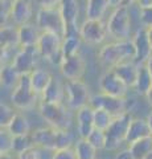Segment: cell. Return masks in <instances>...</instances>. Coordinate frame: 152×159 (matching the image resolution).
I'll return each instance as SVG.
<instances>
[{"instance_id": "obj_1", "label": "cell", "mask_w": 152, "mask_h": 159, "mask_svg": "<svg viewBox=\"0 0 152 159\" xmlns=\"http://www.w3.org/2000/svg\"><path fill=\"white\" fill-rule=\"evenodd\" d=\"M98 60L109 69L126 61H135V47L132 40L107 43L98 52Z\"/></svg>"}, {"instance_id": "obj_2", "label": "cell", "mask_w": 152, "mask_h": 159, "mask_svg": "<svg viewBox=\"0 0 152 159\" xmlns=\"http://www.w3.org/2000/svg\"><path fill=\"white\" fill-rule=\"evenodd\" d=\"M38 111L42 119L48 123V126L58 129V130H69V127L72 126L70 107H66L63 102L53 103L40 101Z\"/></svg>"}, {"instance_id": "obj_3", "label": "cell", "mask_w": 152, "mask_h": 159, "mask_svg": "<svg viewBox=\"0 0 152 159\" xmlns=\"http://www.w3.org/2000/svg\"><path fill=\"white\" fill-rule=\"evenodd\" d=\"M36 25L41 32H50L61 36L67 34V27L60 8H38L36 12Z\"/></svg>"}, {"instance_id": "obj_4", "label": "cell", "mask_w": 152, "mask_h": 159, "mask_svg": "<svg viewBox=\"0 0 152 159\" xmlns=\"http://www.w3.org/2000/svg\"><path fill=\"white\" fill-rule=\"evenodd\" d=\"M109 34L115 41L128 40L131 32V15L128 6H122L115 8L107 20Z\"/></svg>"}, {"instance_id": "obj_5", "label": "cell", "mask_w": 152, "mask_h": 159, "mask_svg": "<svg viewBox=\"0 0 152 159\" xmlns=\"http://www.w3.org/2000/svg\"><path fill=\"white\" fill-rule=\"evenodd\" d=\"M132 118L134 117L130 113H126L112 119L111 125L106 130V148L105 150H109V151L116 150L123 143H126L127 131H128V126L132 121Z\"/></svg>"}, {"instance_id": "obj_6", "label": "cell", "mask_w": 152, "mask_h": 159, "mask_svg": "<svg viewBox=\"0 0 152 159\" xmlns=\"http://www.w3.org/2000/svg\"><path fill=\"white\" fill-rule=\"evenodd\" d=\"M11 102L19 110H31L38 102V96L32 89L29 74H23L20 82L11 93Z\"/></svg>"}, {"instance_id": "obj_7", "label": "cell", "mask_w": 152, "mask_h": 159, "mask_svg": "<svg viewBox=\"0 0 152 159\" xmlns=\"http://www.w3.org/2000/svg\"><path fill=\"white\" fill-rule=\"evenodd\" d=\"M81 40L87 45H101L109 34L107 23L103 20H87L81 24L78 29Z\"/></svg>"}, {"instance_id": "obj_8", "label": "cell", "mask_w": 152, "mask_h": 159, "mask_svg": "<svg viewBox=\"0 0 152 159\" xmlns=\"http://www.w3.org/2000/svg\"><path fill=\"white\" fill-rule=\"evenodd\" d=\"M65 90H66L67 107H70V110L77 111L83 106L90 105L91 94L89 90V86H87L82 80L66 81L65 82Z\"/></svg>"}, {"instance_id": "obj_9", "label": "cell", "mask_w": 152, "mask_h": 159, "mask_svg": "<svg viewBox=\"0 0 152 159\" xmlns=\"http://www.w3.org/2000/svg\"><path fill=\"white\" fill-rule=\"evenodd\" d=\"M90 106L93 109H103V110L109 111L114 118L122 116V114L130 113L128 107H127V99L126 98L107 96V94H103L101 92L98 94L91 96Z\"/></svg>"}, {"instance_id": "obj_10", "label": "cell", "mask_w": 152, "mask_h": 159, "mask_svg": "<svg viewBox=\"0 0 152 159\" xmlns=\"http://www.w3.org/2000/svg\"><path fill=\"white\" fill-rule=\"evenodd\" d=\"M98 85H99L101 93L112 97L126 98L130 90V88L119 78V76L114 72V69H107L102 73L99 81H98Z\"/></svg>"}, {"instance_id": "obj_11", "label": "cell", "mask_w": 152, "mask_h": 159, "mask_svg": "<svg viewBox=\"0 0 152 159\" xmlns=\"http://www.w3.org/2000/svg\"><path fill=\"white\" fill-rule=\"evenodd\" d=\"M37 47L31 48H20L16 57L13 60V66L17 69L21 74H29L37 68V61L40 58Z\"/></svg>"}, {"instance_id": "obj_12", "label": "cell", "mask_w": 152, "mask_h": 159, "mask_svg": "<svg viewBox=\"0 0 152 159\" xmlns=\"http://www.w3.org/2000/svg\"><path fill=\"white\" fill-rule=\"evenodd\" d=\"M60 72L66 81L82 80L83 74L86 72V62L80 53L74 54V56H70V57H66V58H63V61L61 64Z\"/></svg>"}, {"instance_id": "obj_13", "label": "cell", "mask_w": 152, "mask_h": 159, "mask_svg": "<svg viewBox=\"0 0 152 159\" xmlns=\"http://www.w3.org/2000/svg\"><path fill=\"white\" fill-rule=\"evenodd\" d=\"M62 37L58 34L50 32H41L40 40L37 43V49L41 58H45L46 61L52 58L56 53L62 51Z\"/></svg>"}, {"instance_id": "obj_14", "label": "cell", "mask_w": 152, "mask_h": 159, "mask_svg": "<svg viewBox=\"0 0 152 159\" xmlns=\"http://www.w3.org/2000/svg\"><path fill=\"white\" fill-rule=\"evenodd\" d=\"M76 119H77V133L78 137L87 139L89 135L95 129L94 125V109L90 105L81 107L80 110L76 111Z\"/></svg>"}, {"instance_id": "obj_15", "label": "cell", "mask_w": 152, "mask_h": 159, "mask_svg": "<svg viewBox=\"0 0 152 159\" xmlns=\"http://www.w3.org/2000/svg\"><path fill=\"white\" fill-rule=\"evenodd\" d=\"M57 130L52 126L38 127L35 131H32V138L35 146L44 148V150L56 151L57 148Z\"/></svg>"}, {"instance_id": "obj_16", "label": "cell", "mask_w": 152, "mask_h": 159, "mask_svg": "<svg viewBox=\"0 0 152 159\" xmlns=\"http://www.w3.org/2000/svg\"><path fill=\"white\" fill-rule=\"evenodd\" d=\"M58 8H60V12L66 23L67 34L78 33L80 28H77V21L78 16H80V2L78 0H62Z\"/></svg>"}, {"instance_id": "obj_17", "label": "cell", "mask_w": 152, "mask_h": 159, "mask_svg": "<svg viewBox=\"0 0 152 159\" xmlns=\"http://www.w3.org/2000/svg\"><path fill=\"white\" fill-rule=\"evenodd\" d=\"M131 40L135 47V61L138 64H144L152 53V48H151L148 36H147L145 28L143 27L139 31H136V33Z\"/></svg>"}, {"instance_id": "obj_18", "label": "cell", "mask_w": 152, "mask_h": 159, "mask_svg": "<svg viewBox=\"0 0 152 159\" xmlns=\"http://www.w3.org/2000/svg\"><path fill=\"white\" fill-rule=\"evenodd\" d=\"M33 16V7L31 0H13L11 20L15 25L20 27L28 24Z\"/></svg>"}, {"instance_id": "obj_19", "label": "cell", "mask_w": 152, "mask_h": 159, "mask_svg": "<svg viewBox=\"0 0 152 159\" xmlns=\"http://www.w3.org/2000/svg\"><path fill=\"white\" fill-rule=\"evenodd\" d=\"M114 72L119 76V78L123 81L130 89H134L136 78H138V72H139V64L136 61H126L122 62L119 65L114 68Z\"/></svg>"}, {"instance_id": "obj_20", "label": "cell", "mask_w": 152, "mask_h": 159, "mask_svg": "<svg viewBox=\"0 0 152 159\" xmlns=\"http://www.w3.org/2000/svg\"><path fill=\"white\" fill-rule=\"evenodd\" d=\"M65 97H66L65 84H62L61 80H58L57 77H52L50 82L48 84L46 89L44 90L41 96V101L60 103V102H63Z\"/></svg>"}, {"instance_id": "obj_21", "label": "cell", "mask_w": 152, "mask_h": 159, "mask_svg": "<svg viewBox=\"0 0 152 159\" xmlns=\"http://www.w3.org/2000/svg\"><path fill=\"white\" fill-rule=\"evenodd\" d=\"M41 31L38 29L36 24H24L19 27V41H20V48H31L37 47V43L40 40Z\"/></svg>"}, {"instance_id": "obj_22", "label": "cell", "mask_w": 152, "mask_h": 159, "mask_svg": "<svg viewBox=\"0 0 152 159\" xmlns=\"http://www.w3.org/2000/svg\"><path fill=\"white\" fill-rule=\"evenodd\" d=\"M151 131L147 123V119L143 118H132V121L128 126V131H127V137H126V143H134L139 139H143L145 137H150Z\"/></svg>"}, {"instance_id": "obj_23", "label": "cell", "mask_w": 152, "mask_h": 159, "mask_svg": "<svg viewBox=\"0 0 152 159\" xmlns=\"http://www.w3.org/2000/svg\"><path fill=\"white\" fill-rule=\"evenodd\" d=\"M52 77L53 76L48 70L41 69V68H36L33 72L29 73V81H31L32 89L35 90V93L37 94L38 97L42 96V93L46 89L48 84L50 82Z\"/></svg>"}, {"instance_id": "obj_24", "label": "cell", "mask_w": 152, "mask_h": 159, "mask_svg": "<svg viewBox=\"0 0 152 159\" xmlns=\"http://www.w3.org/2000/svg\"><path fill=\"white\" fill-rule=\"evenodd\" d=\"M21 76L23 74L13 66V64L2 65V69H0V82H2L3 88L13 90L20 82Z\"/></svg>"}, {"instance_id": "obj_25", "label": "cell", "mask_w": 152, "mask_h": 159, "mask_svg": "<svg viewBox=\"0 0 152 159\" xmlns=\"http://www.w3.org/2000/svg\"><path fill=\"white\" fill-rule=\"evenodd\" d=\"M0 45H2V49L20 48L17 25H9V24L2 25V29H0Z\"/></svg>"}, {"instance_id": "obj_26", "label": "cell", "mask_w": 152, "mask_h": 159, "mask_svg": "<svg viewBox=\"0 0 152 159\" xmlns=\"http://www.w3.org/2000/svg\"><path fill=\"white\" fill-rule=\"evenodd\" d=\"M109 8V0H86L85 16L87 20H103Z\"/></svg>"}, {"instance_id": "obj_27", "label": "cell", "mask_w": 152, "mask_h": 159, "mask_svg": "<svg viewBox=\"0 0 152 159\" xmlns=\"http://www.w3.org/2000/svg\"><path fill=\"white\" fill-rule=\"evenodd\" d=\"M132 159H148L152 155V135L128 145Z\"/></svg>"}, {"instance_id": "obj_28", "label": "cell", "mask_w": 152, "mask_h": 159, "mask_svg": "<svg viewBox=\"0 0 152 159\" xmlns=\"http://www.w3.org/2000/svg\"><path fill=\"white\" fill-rule=\"evenodd\" d=\"M152 88V76L150 70L147 69L144 64H139V72H138V78H136L134 90L139 96H144L148 93V90Z\"/></svg>"}, {"instance_id": "obj_29", "label": "cell", "mask_w": 152, "mask_h": 159, "mask_svg": "<svg viewBox=\"0 0 152 159\" xmlns=\"http://www.w3.org/2000/svg\"><path fill=\"white\" fill-rule=\"evenodd\" d=\"M7 129L13 137L27 135V134L32 133L31 131V123H29L28 118L21 113H17L16 116H15V118L12 119V122L9 123V126Z\"/></svg>"}, {"instance_id": "obj_30", "label": "cell", "mask_w": 152, "mask_h": 159, "mask_svg": "<svg viewBox=\"0 0 152 159\" xmlns=\"http://www.w3.org/2000/svg\"><path fill=\"white\" fill-rule=\"evenodd\" d=\"M81 44H82V40L78 33H69L67 36L63 37L61 49H62V53L65 56V58L80 53Z\"/></svg>"}, {"instance_id": "obj_31", "label": "cell", "mask_w": 152, "mask_h": 159, "mask_svg": "<svg viewBox=\"0 0 152 159\" xmlns=\"http://www.w3.org/2000/svg\"><path fill=\"white\" fill-rule=\"evenodd\" d=\"M73 148H74L76 155L78 159H97L98 150L87 141V139L78 138Z\"/></svg>"}, {"instance_id": "obj_32", "label": "cell", "mask_w": 152, "mask_h": 159, "mask_svg": "<svg viewBox=\"0 0 152 159\" xmlns=\"http://www.w3.org/2000/svg\"><path fill=\"white\" fill-rule=\"evenodd\" d=\"M112 119H114V117L109 111L103 110V109H94V125L98 130L106 131L111 125Z\"/></svg>"}, {"instance_id": "obj_33", "label": "cell", "mask_w": 152, "mask_h": 159, "mask_svg": "<svg viewBox=\"0 0 152 159\" xmlns=\"http://www.w3.org/2000/svg\"><path fill=\"white\" fill-rule=\"evenodd\" d=\"M33 146H35V143H33L32 133L27 134V135H17L13 138V152L16 154V155L28 150V148L33 147Z\"/></svg>"}, {"instance_id": "obj_34", "label": "cell", "mask_w": 152, "mask_h": 159, "mask_svg": "<svg viewBox=\"0 0 152 159\" xmlns=\"http://www.w3.org/2000/svg\"><path fill=\"white\" fill-rule=\"evenodd\" d=\"M13 135L8 131V129L0 127V154L6 155V154L13 152Z\"/></svg>"}, {"instance_id": "obj_35", "label": "cell", "mask_w": 152, "mask_h": 159, "mask_svg": "<svg viewBox=\"0 0 152 159\" xmlns=\"http://www.w3.org/2000/svg\"><path fill=\"white\" fill-rule=\"evenodd\" d=\"M16 111L13 110V107H11L7 103L0 105V127L2 129H7L9 126V123L12 122V119L16 116Z\"/></svg>"}, {"instance_id": "obj_36", "label": "cell", "mask_w": 152, "mask_h": 159, "mask_svg": "<svg viewBox=\"0 0 152 159\" xmlns=\"http://www.w3.org/2000/svg\"><path fill=\"white\" fill-rule=\"evenodd\" d=\"M87 141H89L98 151H99V150H105V148H106V131L94 129L93 133L89 135V138H87Z\"/></svg>"}, {"instance_id": "obj_37", "label": "cell", "mask_w": 152, "mask_h": 159, "mask_svg": "<svg viewBox=\"0 0 152 159\" xmlns=\"http://www.w3.org/2000/svg\"><path fill=\"white\" fill-rule=\"evenodd\" d=\"M73 135L69 130H57V148L56 150H62V148H72L74 145Z\"/></svg>"}, {"instance_id": "obj_38", "label": "cell", "mask_w": 152, "mask_h": 159, "mask_svg": "<svg viewBox=\"0 0 152 159\" xmlns=\"http://www.w3.org/2000/svg\"><path fill=\"white\" fill-rule=\"evenodd\" d=\"M0 15H2V25H6L8 19H11L13 0H0Z\"/></svg>"}, {"instance_id": "obj_39", "label": "cell", "mask_w": 152, "mask_h": 159, "mask_svg": "<svg viewBox=\"0 0 152 159\" xmlns=\"http://www.w3.org/2000/svg\"><path fill=\"white\" fill-rule=\"evenodd\" d=\"M17 159H41V148L33 146L25 151L17 154Z\"/></svg>"}, {"instance_id": "obj_40", "label": "cell", "mask_w": 152, "mask_h": 159, "mask_svg": "<svg viewBox=\"0 0 152 159\" xmlns=\"http://www.w3.org/2000/svg\"><path fill=\"white\" fill-rule=\"evenodd\" d=\"M53 159H78L76 155L74 148H62V150H56Z\"/></svg>"}, {"instance_id": "obj_41", "label": "cell", "mask_w": 152, "mask_h": 159, "mask_svg": "<svg viewBox=\"0 0 152 159\" xmlns=\"http://www.w3.org/2000/svg\"><path fill=\"white\" fill-rule=\"evenodd\" d=\"M62 0H35L38 8H58Z\"/></svg>"}, {"instance_id": "obj_42", "label": "cell", "mask_w": 152, "mask_h": 159, "mask_svg": "<svg viewBox=\"0 0 152 159\" xmlns=\"http://www.w3.org/2000/svg\"><path fill=\"white\" fill-rule=\"evenodd\" d=\"M140 20L144 24V27H152V8L141 9L140 11Z\"/></svg>"}, {"instance_id": "obj_43", "label": "cell", "mask_w": 152, "mask_h": 159, "mask_svg": "<svg viewBox=\"0 0 152 159\" xmlns=\"http://www.w3.org/2000/svg\"><path fill=\"white\" fill-rule=\"evenodd\" d=\"M114 159H132V155H131V152H130V150H128V147L124 148V150L118 151V152L115 154Z\"/></svg>"}, {"instance_id": "obj_44", "label": "cell", "mask_w": 152, "mask_h": 159, "mask_svg": "<svg viewBox=\"0 0 152 159\" xmlns=\"http://www.w3.org/2000/svg\"><path fill=\"white\" fill-rule=\"evenodd\" d=\"M136 4L138 7L141 9H150L152 8V0H136Z\"/></svg>"}, {"instance_id": "obj_45", "label": "cell", "mask_w": 152, "mask_h": 159, "mask_svg": "<svg viewBox=\"0 0 152 159\" xmlns=\"http://www.w3.org/2000/svg\"><path fill=\"white\" fill-rule=\"evenodd\" d=\"M109 4L111 8H119L122 6H124V0H109Z\"/></svg>"}, {"instance_id": "obj_46", "label": "cell", "mask_w": 152, "mask_h": 159, "mask_svg": "<svg viewBox=\"0 0 152 159\" xmlns=\"http://www.w3.org/2000/svg\"><path fill=\"white\" fill-rule=\"evenodd\" d=\"M144 65L147 66V69L150 70V73H151V76H152V53H151V56L148 57V60L144 62Z\"/></svg>"}, {"instance_id": "obj_47", "label": "cell", "mask_w": 152, "mask_h": 159, "mask_svg": "<svg viewBox=\"0 0 152 159\" xmlns=\"http://www.w3.org/2000/svg\"><path fill=\"white\" fill-rule=\"evenodd\" d=\"M144 28H145V31H147V36H148L151 48H152V27H144Z\"/></svg>"}, {"instance_id": "obj_48", "label": "cell", "mask_w": 152, "mask_h": 159, "mask_svg": "<svg viewBox=\"0 0 152 159\" xmlns=\"http://www.w3.org/2000/svg\"><path fill=\"white\" fill-rule=\"evenodd\" d=\"M145 99H147V102H148V105L152 106V88L148 90V93L145 94Z\"/></svg>"}, {"instance_id": "obj_49", "label": "cell", "mask_w": 152, "mask_h": 159, "mask_svg": "<svg viewBox=\"0 0 152 159\" xmlns=\"http://www.w3.org/2000/svg\"><path fill=\"white\" fill-rule=\"evenodd\" d=\"M147 123H148V127H150V131H151V135H152V111L147 116Z\"/></svg>"}, {"instance_id": "obj_50", "label": "cell", "mask_w": 152, "mask_h": 159, "mask_svg": "<svg viewBox=\"0 0 152 159\" xmlns=\"http://www.w3.org/2000/svg\"><path fill=\"white\" fill-rule=\"evenodd\" d=\"M132 3H136V0H124V6H130Z\"/></svg>"}, {"instance_id": "obj_51", "label": "cell", "mask_w": 152, "mask_h": 159, "mask_svg": "<svg viewBox=\"0 0 152 159\" xmlns=\"http://www.w3.org/2000/svg\"><path fill=\"white\" fill-rule=\"evenodd\" d=\"M2 159H13L11 154H6V155H2Z\"/></svg>"}, {"instance_id": "obj_52", "label": "cell", "mask_w": 152, "mask_h": 159, "mask_svg": "<svg viewBox=\"0 0 152 159\" xmlns=\"http://www.w3.org/2000/svg\"><path fill=\"white\" fill-rule=\"evenodd\" d=\"M85 2H86V0H85Z\"/></svg>"}]
</instances>
